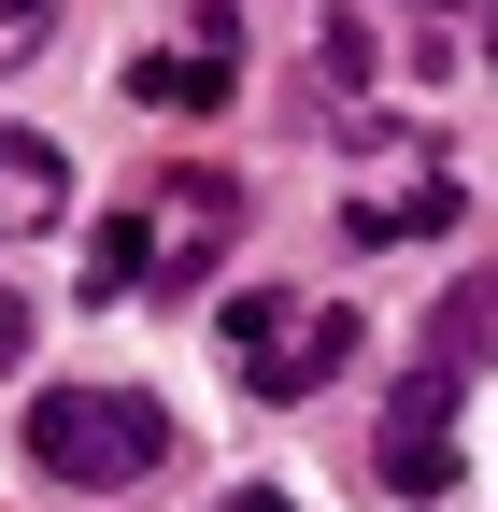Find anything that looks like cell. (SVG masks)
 Instances as JSON below:
<instances>
[{
  "label": "cell",
  "mask_w": 498,
  "mask_h": 512,
  "mask_svg": "<svg viewBox=\"0 0 498 512\" xmlns=\"http://www.w3.org/2000/svg\"><path fill=\"white\" fill-rule=\"evenodd\" d=\"M442 214H456V157H442V143H370L356 200H342V228H356V242H427Z\"/></svg>",
  "instance_id": "5b68a950"
},
{
  "label": "cell",
  "mask_w": 498,
  "mask_h": 512,
  "mask_svg": "<svg viewBox=\"0 0 498 512\" xmlns=\"http://www.w3.org/2000/svg\"><path fill=\"white\" fill-rule=\"evenodd\" d=\"M15 342H29V299H0V356H15Z\"/></svg>",
  "instance_id": "8fae6325"
},
{
  "label": "cell",
  "mask_w": 498,
  "mask_h": 512,
  "mask_svg": "<svg viewBox=\"0 0 498 512\" xmlns=\"http://www.w3.org/2000/svg\"><path fill=\"white\" fill-rule=\"evenodd\" d=\"M214 512H299V498H271V484H228V498H214Z\"/></svg>",
  "instance_id": "30bf717a"
},
{
  "label": "cell",
  "mask_w": 498,
  "mask_h": 512,
  "mask_svg": "<svg viewBox=\"0 0 498 512\" xmlns=\"http://www.w3.org/2000/svg\"><path fill=\"white\" fill-rule=\"evenodd\" d=\"M29 470L72 484V498H129L171 470V413L129 399V384H43L29 399Z\"/></svg>",
  "instance_id": "7a4b0ae2"
},
{
  "label": "cell",
  "mask_w": 498,
  "mask_h": 512,
  "mask_svg": "<svg viewBox=\"0 0 498 512\" xmlns=\"http://www.w3.org/2000/svg\"><path fill=\"white\" fill-rule=\"evenodd\" d=\"M413 15H456V0H413Z\"/></svg>",
  "instance_id": "7c38bea8"
},
{
  "label": "cell",
  "mask_w": 498,
  "mask_h": 512,
  "mask_svg": "<svg viewBox=\"0 0 498 512\" xmlns=\"http://www.w3.org/2000/svg\"><path fill=\"white\" fill-rule=\"evenodd\" d=\"M456 370L427 356V370H399L385 384V413H370V484L385 498H456Z\"/></svg>",
  "instance_id": "277c9868"
},
{
  "label": "cell",
  "mask_w": 498,
  "mask_h": 512,
  "mask_svg": "<svg viewBox=\"0 0 498 512\" xmlns=\"http://www.w3.org/2000/svg\"><path fill=\"white\" fill-rule=\"evenodd\" d=\"M228 328H242V342H228L242 399H314V384L356 356V313H342V299H242Z\"/></svg>",
  "instance_id": "3957f363"
},
{
  "label": "cell",
  "mask_w": 498,
  "mask_h": 512,
  "mask_svg": "<svg viewBox=\"0 0 498 512\" xmlns=\"http://www.w3.org/2000/svg\"><path fill=\"white\" fill-rule=\"evenodd\" d=\"M43 43H57V0H0V86H15Z\"/></svg>",
  "instance_id": "9c48e42d"
},
{
  "label": "cell",
  "mask_w": 498,
  "mask_h": 512,
  "mask_svg": "<svg viewBox=\"0 0 498 512\" xmlns=\"http://www.w3.org/2000/svg\"><path fill=\"white\" fill-rule=\"evenodd\" d=\"M470 356H498V271H470L442 299V370H470Z\"/></svg>",
  "instance_id": "ba28073f"
},
{
  "label": "cell",
  "mask_w": 498,
  "mask_h": 512,
  "mask_svg": "<svg viewBox=\"0 0 498 512\" xmlns=\"http://www.w3.org/2000/svg\"><path fill=\"white\" fill-rule=\"evenodd\" d=\"M242 228V185L228 171H157L129 214L86 242V299H129V285H200Z\"/></svg>",
  "instance_id": "6da1fadb"
},
{
  "label": "cell",
  "mask_w": 498,
  "mask_h": 512,
  "mask_svg": "<svg viewBox=\"0 0 498 512\" xmlns=\"http://www.w3.org/2000/svg\"><path fill=\"white\" fill-rule=\"evenodd\" d=\"M72 214V157L43 143V128H0V242H29Z\"/></svg>",
  "instance_id": "52a82bcc"
},
{
  "label": "cell",
  "mask_w": 498,
  "mask_h": 512,
  "mask_svg": "<svg viewBox=\"0 0 498 512\" xmlns=\"http://www.w3.org/2000/svg\"><path fill=\"white\" fill-rule=\"evenodd\" d=\"M484 57H498V15H484Z\"/></svg>",
  "instance_id": "4fadbf2b"
},
{
  "label": "cell",
  "mask_w": 498,
  "mask_h": 512,
  "mask_svg": "<svg viewBox=\"0 0 498 512\" xmlns=\"http://www.w3.org/2000/svg\"><path fill=\"white\" fill-rule=\"evenodd\" d=\"M129 100H157V114H214V100H242V15L214 0L185 43H143V57H129Z\"/></svg>",
  "instance_id": "8992f818"
}]
</instances>
